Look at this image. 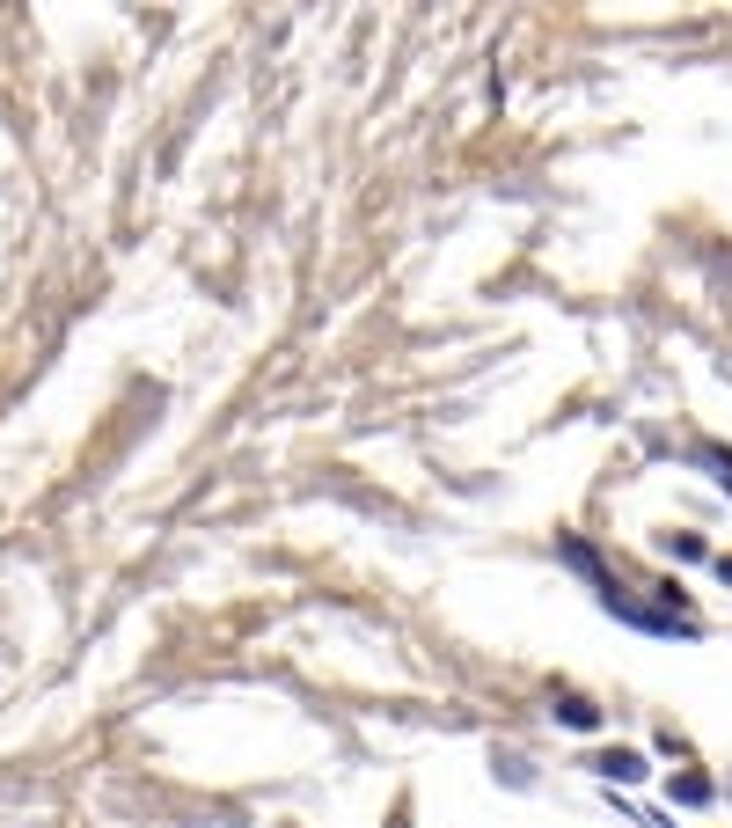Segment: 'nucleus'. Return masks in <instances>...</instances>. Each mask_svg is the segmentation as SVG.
<instances>
[{
    "mask_svg": "<svg viewBox=\"0 0 732 828\" xmlns=\"http://www.w3.org/2000/svg\"><path fill=\"white\" fill-rule=\"evenodd\" d=\"M557 711H564V726H578V733H593V726H601V711L578 704V697H572V704H557Z\"/></svg>",
    "mask_w": 732,
    "mask_h": 828,
    "instance_id": "nucleus-1",
    "label": "nucleus"
},
{
    "mask_svg": "<svg viewBox=\"0 0 732 828\" xmlns=\"http://www.w3.org/2000/svg\"><path fill=\"white\" fill-rule=\"evenodd\" d=\"M601 770H609V777H623V785H630V777H645V762H637V756H630V748H623V756H609V762H601Z\"/></svg>",
    "mask_w": 732,
    "mask_h": 828,
    "instance_id": "nucleus-2",
    "label": "nucleus"
},
{
    "mask_svg": "<svg viewBox=\"0 0 732 828\" xmlns=\"http://www.w3.org/2000/svg\"><path fill=\"white\" fill-rule=\"evenodd\" d=\"M718 462V476H725V492H732V455H711Z\"/></svg>",
    "mask_w": 732,
    "mask_h": 828,
    "instance_id": "nucleus-4",
    "label": "nucleus"
},
{
    "mask_svg": "<svg viewBox=\"0 0 732 828\" xmlns=\"http://www.w3.org/2000/svg\"><path fill=\"white\" fill-rule=\"evenodd\" d=\"M674 799H689V807H703V799H711V785H703V777H681V785H674Z\"/></svg>",
    "mask_w": 732,
    "mask_h": 828,
    "instance_id": "nucleus-3",
    "label": "nucleus"
}]
</instances>
